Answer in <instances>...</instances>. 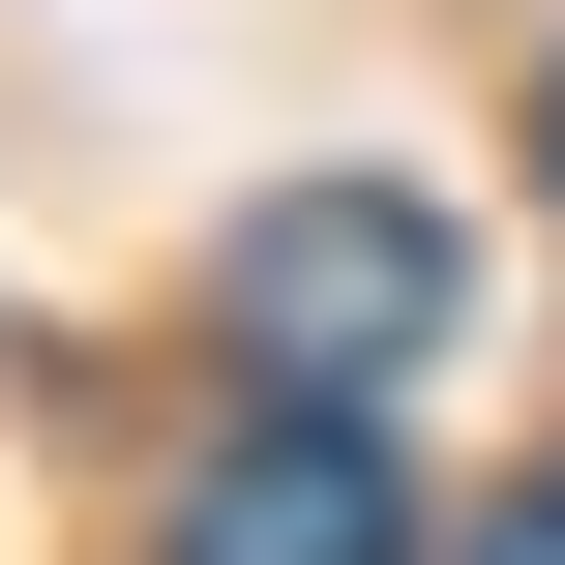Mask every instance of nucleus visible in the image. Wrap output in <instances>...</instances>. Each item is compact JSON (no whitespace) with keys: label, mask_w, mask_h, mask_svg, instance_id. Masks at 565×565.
I'll list each match as a JSON object with an SVG mask.
<instances>
[{"label":"nucleus","mask_w":565,"mask_h":565,"mask_svg":"<svg viewBox=\"0 0 565 565\" xmlns=\"http://www.w3.org/2000/svg\"><path fill=\"white\" fill-rule=\"evenodd\" d=\"M209 298H238V358H268V387H387V358H447V298H477V268H447V209H417V179H268Z\"/></svg>","instance_id":"nucleus-1"},{"label":"nucleus","mask_w":565,"mask_h":565,"mask_svg":"<svg viewBox=\"0 0 565 565\" xmlns=\"http://www.w3.org/2000/svg\"><path fill=\"white\" fill-rule=\"evenodd\" d=\"M149 565H417V477H387L358 387H268V417L179 477V536H149Z\"/></svg>","instance_id":"nucleus-2"},{"label":"nucleus","mask_w":565,"mask_h":565,"mask_svg":"<svg viewBox=\"0 0 565 565\" xmlns=\"http://www.w3.org/2000/svg\"><path fill=\"white\" fill-rule=\"evenodd\" d=\"M477 565H565V477H536V507H477Z\"/></svg>","instance_id":"nucleus-3"},{"label":"nucleus","mask_w":565,"mask_h":565,"mask_svg":"<svg viewBox=\"0 0 565 565\" xmlns=\"http://www.w3.org/2000/svg\"><path fill=\"white\" fill-rule=\"evenodd\" d=\"M536 149H565V89H536Z\"/></svg>","instance_id":"nucleus-4"}]
</instances>
